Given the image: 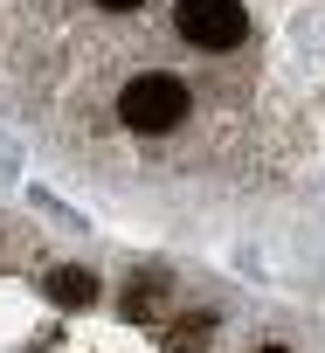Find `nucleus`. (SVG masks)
<instances>
[{
	"mask_svg": "<svg viewBox=\"0 0 325 353\" xmlns=\"http://www.w3.org/2000/svg\"><path fill=\"white\" fill-rule=\"evenodd\" d=\"M263 353H284V346H263Z\"/></svg>",
	"mask_w": 325,
	"mask_h": 353,
	"instance_id": "39448f33",
	"label": "nucleus"
},
{
	"mask_svg": "<svg viewBox=\"0 0 325 353\" xmlns=\"http://www.w3.org/2000/svg\"><path fill=\"white\" fill-rule=\"evenodd\" d=\"M90 8H97V14H138L145 0H90Z\"/></svg>",
	"mask_w": 325,
	"mask_h": 353,
	"instance_id": "20e7f679",
	"label": "nucleus"
},
{
	"mask_svg": "<svg viewBox=\"0 0 325 353\" xmlns=\"http://www.w3.org/2000/svg\"><path fill=\"white\" fill-rule=\"evenodd\" d=\"M174 28L187 49H208V56H229L249 42V8L242 0H180L174 8Z\"/></svg>",
	"mask_w": 325,
	"mask_h": 353,
	"instance_id": "f03ea898",
	"label": "nucleus"
},
{
	"mask_svg": "<svg viewBox=\"0 0 325 353\" xmlns=\"http://www.w3.org/2000/svg\"><path fill=\"white\" fill-rule=\"evenodd\" d=\"M49 298L76 312V305H90V298H97V277H90V270H76V263H63V270H49Z\"/></svg>",
	"mask_w": 325,
	"mask_h": 353,
	"instance_id": "7ed1b4c3",
	"label": "nucleus"
},
{
	"mask_svg": "<svg viewBox=\"0 0 325 353\" xmlns=\"http://www.w3.org/2000/svg\"><path fill=\"white\" fill-rule=\"evenodd\" d=\"M187 111H194V90L180 77H167V70H138V77L118 83V125L125 132H145V139L180 132Z\"/></svg>",
	"mask_w": 325,
	"mask_h": 353,
	"instance_id": "f257e3e1",
	"label": "nucleus"
}]
</instances>
